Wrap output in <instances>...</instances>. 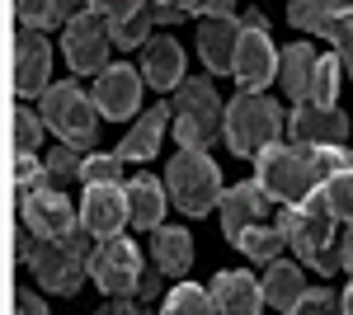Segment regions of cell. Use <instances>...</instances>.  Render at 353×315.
I'll list each match as a JSON object with an SVG mask.
<instances>
[{
    "mask_svg": "<svg viewBox=\"0 0 353 315\" xmlns=\"http://www.w3.org/2000/svg\"><path fill=\"white\" fill-rule=\"evenodd\" d=\"M48 71H52V52H48V38L43 28H24L14 38V94L19 99H43L48 90Z\"/></svg>",
    "mask_w": 353,
    "mask_h": 315,
    "instance_id": "14",
    "label": "cell"
},
{
    "mask_svg": "<svg viewBox=\"0 0 353 315\" xmlns=\"http://www.w3.org/2000/svg\"><path fill=\"white\" fill-rule=\"evenodd\" d=\"M123 165L128 160L118 156H104V151H94V156H85V179L81 184H113V179H123Z\"/></svg>",
    "mask_w": 353,
    "mask_h": 315,
    "instance_id": "34",
    "label": "cell"
},
{
    "mask_svg": "<svg viewBox=\"0 0 353 315\" xmlns=\"http://www.w3.org/2000/svg\"><path fill=\"white\" fill-rule=\"evenodd\" d=\"M316 61H321V52H316L311 43H288V48L278 52V85H283V94H288L292 104H306V99H311Z\"/></svg>",
    "mask_w": 353,
    "mask_h": 315,
    "instance_id": "20",
    "label": "cell"
},
{
    "mask_svg": "<svg viewBox=\"0 0 353 315\" xmlns=\"http://www.w3.org/2000/svg\"><path fill=\"white\" fill-rule=\"evenodd\" d=\"M288 132H292V141H344L349 136V118L334 104H311L306 99V104L292 108Z\"/></svg>",
    "mask_w": 353,
    "mask_h": 315,
    "instance_id": "19",
    "label": "cell"
},
{
    "mask_svg": "<svg viewBox=\"0 0 353 315\" xmlns=\"http://www.w3.org/2000/svg\"><path fill=\"white\" fill-rule=\"evenodd\" d=\"M212 296H217V311H226V315H259V306H269L264 283H254V273H241V268L217 273L212 278Z\"/></svg>",
    "mask_w": 353,
    "mask_h": 315,
    "instance_id": "18",
    "label": "cell"
},
{
    "mask_svg": "<svg viewBox=\"0 0 353 315\" xmlns=\"http://www.w3.org/2000/svg\"><path fill=\"white\" fill-rule=\"evenodd\" d=\"M141 80L146 76L137 66H128V61H109L94 76V104H99V113L109 123H123V118L141 113Z\"/></svg>",
    "mask_w": 353,
    "mask_h": 315,
    "instance_id": "10",
    "label": "cell"
},
{
    "mask_svg": "<svg viewBox=\"0 0 353 315\" xmlns=\"http://www.w3.org/2000/svg\"><path fill=\"white\" fill-rule=\"evenodd\" d=\"M137 292H141V301L161 296V268H156V273H141V283H137Z\"/></svg>",
    "mask_w": 353,
    "mask_h": 315,
    "instance_id": "40",
    "label": "cell"
},
{
    "mask_svg": "<svg viewBox=\"0 0 353 315\" xmlns=\"http://www.w3.org/2000/svg\"><path fill=\"white\" fill-rule=\"evenodd\" d=\"M325 311H344V296H334L330 287H311V292H301L297 315H325Z\"/></svg>",
    "mask_w": 353,
    "mask_h": 315,
    "instance_id": "35",
    "label": "cell"
},
{
    "mask_svg": "<svg viewBox=\"0 0 353 315\" xmlns=\"http://www.w3.org/2000/svg\"><path fill=\"white\" fill-rule=\"evenodd\" d=\"M241 19L236 14H198V52L212 76L236 71V48H241Z\"/></svg>",
    "mask_w": 353,
    "mask_h": 315,
    "instance_id": "13",
    "label": "cell"
},
{
    "mask_svg": "<svg viewBox=\"0 0 353 315\" xmlns=\"http://www.w3.org/2000/svg\"><path fill=\"white\" fill-rule=\"evenodd\" d=\"M76 179H85V151L71 146V141H61L48 156V184H76Z\"/></svg>",
    "mask_w": 353,
    "mask_h": 315,
    "instance_id": "28",
    "label": "cell"
},
{
    "mask_svg": "<svg viewBox=\"0 0 353 315\" xmlns=\"http://www.w3.org/2000/svg\"><path fill=\"white\" fill-rule=\"evenodd\" d=\"M81 221L94 231V240L118 236L123 226H132V207H128V179H113V184H85Z\"/></svg>",
    "mask_w": 353,
    "mask_h": 315,
    "instance_id": "11",
    "label": "cell"
},
{
    "mask_svg": "<svg viewBox=\"0 0 353 315\" xmlns=\"http://www.w3.org/2000/svg\"><path fill=\"white\" fill-rule=\"evenodd\" d=\"M24 28H52V5L57 0H14Z\"/></svg>",
    "mask_w": 353,
    "mask_h": 315,
    "instance_id": "37",
    "label": "cell"
},
{
    "mask_svg": "<svg viewBox=\"0 0 353 315\" xmlns=\"http://www.w3.org/2000/svg\"><path fill=\"white\" fill-rule=\"evenodd\" d=\"M241 0H198V14H236Z\"/></svg>",
    "mask_w": 353,
    "mask_h": 315,
    "instance_id": "39",
    "label": "cell"
},
{
    "mask_svg": "<svg viewBox=\"0 0 353 315\" xmlns=\"http://www.w3.org/2000/svg\"><path fill=\"white\" fill-rule=\"evenodd\" d=\"M301 292H306V283H301V268L297 263H288V259H273L264 263V296H269V306L273 311H297V301H301Z\"/></svg>",
    "mask_w": 353,
    "mask_h": 315,
    "instance_id": "23",
    "label": "cell"
},
{
    "mask_svg": "<svg viewBox=\"0 0 353 315\" xmlns=\"http://www.w3.org/2000/svg\"><path fill=\"white\" fill-rule=\"evenodd\" d=\"M221 236L241 240V231H250L254 221H264V212H269V193H264V184H231L226 193H221Z\"/></svg>",
    "mask_w": 353,
    "mask_h": 315,
    "instance_id": "15",
    "label": "cell"
},
{
    "mask_svg": "<svg viewBox=\"0 0 353 315\" xmlns=\"http://www.w3.org/2000/svg\"><path fill=\"white\" fill-rule=\"evenodd\" d=\"M339 263H344V268L353 273V226L344 231V240H339Z\"/></svg>",
    "mask_w": 353,
    "mask_h": 315,
    "instance_id": "42",
    "label": "cell"
},
{
    "mask_svg": "<svg viewBox=\"0 0 353 315\" xmlns=\"http://www.w3.org/2000/svg\"><path fill=\"white\" fill-rule=\"evenodd\" d=\"M241 48H236V71L241 90H264L269 80H278V48L269 38V19L264 10H245L241 14Z\"/></svg>",
    "mask_w": 353,
    "mask_h": 315,
    "instance_id": "8",
    "label": "cell"
},
{
    "mask_svg": "<svg viewBox=\"0 0 353 315\" xmlns=\"http://www.w3.org/2000/svg\"><path fill=\"white\" fill-rule=\"evenodd\" d=\"M43 132H48V118L43 113L14 108V151H38L43 146Z\"/></svg>",
    "mask_w": 353,
    "mask_h": 315,
    "instance_id": "31",
    "label": "cell"
},
{
    "mask_svg": "<svg viewBox=\"0 0 353 315\" xmlns=\"http://www.w3.org/2000/svg\"><path fill=\"white\" fill-rule=\"evenodd\" d=\"M141 5H146V0H90V10H99V14L109 19V28L113 24H128Z\"/></svg>",
    "mask_w": 353,
    "mask_h": 315,
    "instance_id": "36",
    "label": "cell"
},
{
    "mask_svg": "<svg viewBox=\"0 0 353 315\" xmlns=\"http://www.w3.org/2000/svg\"><path fill=\"white\" fill-rule=\"evenodd\" d=\"M90 278L99 283L104 296H132L137 283H141V254H137V245L123 231L94 240V250H90Z\"/></svg>",
    "mask_w": 353,
    "mask_h": 315,
    "instance_id": "9",
    "label": "cell"
},
{
    "mask_svg": "<svg viewBox=\"0 0 353 315\" xmlns=\"http://www.w3.org/2000/svg\"><path fill=\"white\" fill-rule=\"evenodd\" d=\"M161 5H189L193 14H198V0H161Z\"/></svg>",
    "mask_w": 353,
    "mask_h": 315,
    "instance_id": "44",
    "label": "cell"
},
{
    "mask_svg": "<svg viewBox=\"0 0 353 315\" xmlns=\"http://www.w3.org/2000/svg\"><path fill=\"white\" fill-rule=\"evenodd\" d=\"M212 311H217V296H212V287L179 283L174 292H165V315H212Z\"/></svg>",
    "mask_w": 353,
    "mask_h": 315,
    "instance_id": "27",
    "label": "cell"
},
{
    "mask_svg": "<svg viewBox=\"0 0 353 315\" xmlns=\"http://www.w3.org/2000/svg\"><path fill=\"white\" fill-rule=\"evenodd\" d=\"M344 5H353V0H288V19L301 33H325L330 14H339Z\"/></svg>",
    "mask_w": 353,
    "mask_h": 315,
    "instance_id": "25",
    "label": "cell"
},
{
    "mask_svg": "<svg viewBox=\"0 0 353 315\" xmlns=\"http://www.w3.org/2000/svg\"><path fill=\"white\" fill-rule=\"evenodd\" d=\"M283 245H288L283 226H264V221H254V226H250V231H241V240H236V250H241V254H250L254 263H273L278 254H283Z\"/></svg>",
    "mask_w": 353,
    "mask_h": 315,
    "instance_id": "24",
    "label": "cell"
},
{
    "mask_svg": "<svg viewBox=\"0 0 353 315\" xmlns=\"http://www.w3.org/2000/svg\"><path fill=\"white\" fill-rule=\"evenodd\" d=\"M151 28H156V19H151V10L141 5L128 24H113V48H141V43L151 38Z\"/></svg>",
    "mask_w": 353,
    "mask_h": 315,
    "instance_id": "33",
    "label": "cell"
},
{
    "mask_svg": "<svg viewBox=\"0 0 353 315\" xmlns=\"http://www.w3.org/2000/svg\"><path fill=\"white\" fill-rule=\"evenodd\" d=\"M14 311H33V315H43V311H48V301H43V296H33V292H19V296H14Z\"/></svg>",
    "mask_w": 353,
    "mask_h": 315,
    "instance_id": "41",
    "label": "cell"
},
{
    "mask_svg": "<svg viewBox=\"0 0 353 315\" xmlns=\"http://www.w3.org/2000/svg\"><path fill=\"white\" fill-rule=\"evenodd\" d=\"M90 250H94V231L85 221L66 240H43L33 231L19 236V263L33 268V278L43 283V292H57V296L81 292L85 273H90Z\"/></svg>",
    "mask_w": 353,
    "mask_h": 315,
    "instance_id": "1",
    "label": "cell"
},
{
    "mask_svg": "<svg viewBox=\"0 0 353 315\" xmlns=\"http://www.w3.org/2000/svg\"><path fill=\"white\" fill-rule=\"evenodd\" d=\"M339 76H344L339 52L321 57V61H316V80H311V104H334V99H339Z\"/></svg>",
    "mask_w": 353,
    "mask_h": 315,
    "instance_id": "29",
    "label": "cell"
},
{
    "mask_svg": "<svg viewBox=\"0 0 353 315\" xmlns=\"http://www.w3.org/2000/svg\"><path fill=\"white\" fill-rule=\"evenodd\" d=\"M146 10H151L156 24H179V19H189V14H193L189 5H161V0H146Z\"/></svg>",
    "mask_w": 353,
    "mask_h": 315,
    "instance_id": "38",
    "label": "cell"
},
{
    "mask_svg": "<svg viewBox=\"0 0 353 315\" xmlns=\"http://www.w3.org/2000/svg\"><path fill=\"white\" fill-rule=\"evenodd\" d=\"M104 311H109V315H132V311H137V301H128V296H113Z\"/></svg>",
    "mask_w": 353,
    "mask_h": 315,
    "instance_id": "43",
    "label": "cell"
},
{
    "mask_svg": "<svg viewBox=\"0 0 353 315\" xmlns=\"http://www.w3.org/2000/svg\"><path fill=\"white\" fill-rule=\"evenodd\" d=\"M344 311L353 315V283H349V292H344Z\"/></svg>",
    "mask_w": 353,
    "mask_h": 315,
    "instance_id": "45",
    "label": "cell"
},
{
    "mask_svg": "<svg viewBox=\"0 0 353 315\" xmlns=\"http://www.w3.org/2000/svg\"><path fill=\"white\" fill-rule=\"evenodd\" d=\"M165 188H170V203L184 216H208L221 203V193H226L208 146H179V156L165 170Z\"/></svg>",
    "mask_w": 353,
    "mask_h": 315,
    "instance_id": "2",
    "label": "cell"
},
{
    "mask_svg": "<svg viewBox=\"0 0 353 315\" xmlns=\"http://www.w3.org/2000/svg\"><path fill=\"white\" fill-rule=\"evenodd\" d=\"M38 113L48 118V132H57L61 141L71 146H94V132H99V104L94 94L81 90L76 80H61V85H48L43 99H38Z\"/></svg>",
    "mask_w": 353,
    "mask_h": 315,
    "instance_id": "4",
    "label": "cell"
},
{
    "mask_svg": "<svg viewBox=\"0 0 353 315\" xmlns=\"http://www.w3.org/2000/svg\"><path fill=\"white\" fill-rule=\"evenodd\" d=\"M141 76L151 90H179L184 80V48L170 33H151L141 43Z\"/></svg>",
    "mask_w": 353,
    "mask_h": 315,
    "instance_id": "16",
    "label": "cell"
},
{
    "mask_svg": "<svg viewBox=\"0 0 353 315\" xmlns=\"http://www.w3.org/2000/svg\"><path fill=\"white\" fill-rule=\"evenodd\" d=\"M278 226H283L288 245H292L311 268H316V259H321L325 250H334V231H339V221H334V212L325 207L321 193H311L306 203H283Z\"/></svg>",
    "mask_w": 353,
    "mask_h": 315,
    "instance_id": "6",
    "label": "cell"
},
{
    "mask_svg": "<svg viewBox=\"0 0 353 315\" xmlns=\"http://www.w3.org/2000/svg\"><path fill=\"white\" fill-rule=\"evenodd\" d=\"M221 136L236 156H259L264 146H273L283 136V108L273 104L264 90H241L231 104H226V123H221Z\"/></svg>",
    "mask_w": 353,
    "mask_h": 315,
    "instance_id": "3",
    "label": "cell"
},
{
    "mask_svg": "<svg viewBox=\"0 0 353 315\" xmlns=\"http://www.w3.org/2000/svg\"><path fill=\"white\" fill-rule=\"evenodd\" d=\"M14 184H19V193L48 188V160H38L33 151H14Z\"/></svg>",
    "mask_w": 353,
    "mask_h": 315,
    "instance_id": "32",
    "label": "cell"
},
{
    "mask_svg": "<svg viewBox=\"0 0 353 315\" xmlns=\"http://www.w3.org/2000/svg\"><path fill=\"white\" fill-rule=\"evenodd\" d=\"M24 226L43 240H66L76 226H81V212L71 207V198L61 188H33L24 193Z\"/></svg>",
    "mask_w": 353,
    "mask_h": 315,
    "instance_id": "12",
    "label": "cell"
},
{
    "mask_svg": "<svg viewBox=\"0 0 353 315\" xmlns=\"http://www.w3.org/2000/svg\"><path fill=\"white\" fill-rule=\"evenodd\" d=\"M316 193L325 198V207L334 212V221H339V226H353V165L334 170V174H330Z\"/></svg>",
    "mask_w": 353,
    "mask_h": 315,
    "instance_id": "26",
    "label": "cell"
},
{
    "mask_svg": "<svg viewBox=\"0 0 353 315\" xmlns=\"http://www.w3.org/2000/svg\"><path fill=\"white\" fill-rule=\"evenodd\" d=\"M151 259H156L161 273L184 278L193 268V236L184 226H156V231H151Z\"/></svg>",
    "mask_w": 353,
    "mask_h": 315,
    "instance_id": "21",
    "label": "cell"
},
{
    "mask_svg": "<svg viewBox=\"0 0 353 315\" xmlns=\"http://www.w3.org/2000/svg\"><path fill=\"white\" fill-rule=\"evenodd\" d=\"M226 123V104H217V85L208 76H184L174 94V136L179 146H208Z\"/></svg>",
    "mask_w": 353,
    "mask_h": 315,
    "instance_id": "5",
    "label": "cell"
},
{
    "mask_svg": "<svg viewBox=\"0 0 353 315\" xmlns=\"http://www.w3.org/2000/svg\"><path fill=\"white\" fill-rule=\"evenodd\" d=\"M174 128V104H156L146 108L141 118L132 123V132L123 136V146H118V156L128 160V165H141V160H151L161 151V136Z\"/></svg>",
    "mask_w": 353,
    "mask_h": 315,
    "instance_id": "17",
    "label": "cell"
},
{
    "mask_svg": "<svg viewBox=\"0 0 353 315\" xmlns=\"http://www.w3.org/2000/svg\"><path fill=\"white\" fill-rule=\"evenodd\" d=\"M321 38L334 43V52H339V61H344V71H349V80H353V5H344L339 14H330V24H325Z\"/></svg>",
    "mask_w": 353,
    "mask_h": 315,
    "instance_id": "30",
    "label": "cell"
},
{
    "mask_svg": "<svg viewBox=\"0 0 353 315\" xmlns=\"http://www.w3.org/2000/svg\"><path fill=\"white\" fill-rule=\"evenodd\" d=\"M165 203H170V188L165 179H151V174H137L128 179V207H132V226L141 231H156L165 216Z\"/></svg>",
    "mask_w": 353,
    "mask_h": 315,
    "instance_id": "22",
    "label": "cell"
},
{
    "mask_svg": "<svg viewBox=\"0 0 353 315\" xmlns=\"http://www.w3.org/2000/svg\"><path fill=\"white\" fill-rule=\"evenodd\" d=\"M109 48H113V28L99 10H81L76 19L61 24V52H66V66L76 76H99L109 66Z\"/></svg>",
    "mask_w": 353,
    "mask_h": 315,
    "instance_id": "7",
    "label": "cell"
}]
</instances>
